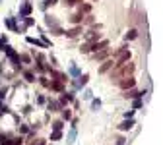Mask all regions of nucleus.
I'll return each mask as SVG.
<instances>
[{"label":"nucleus","mask_w":163,"mask_h":145,"mask_svg":"<svg viewBox=\"0 0 163 145\" xmlns=\"http://www.w3.org/2000/svg\"><path fill=\"white\" fill-rule=\"evenodd\" d=\"M115 68H116V62L113 60V58H109V60H105V62H103V66L99 68V72H101V74H105V72L115 70Z\"/></svg>","instance_id":"423d86ee"},{"label":"nucleus","mask_w":163,"mask_h":145,"mask_svg":"<svg viewBox=\"0 0 163 145\" xmlns=\"http://www.w3.org/2000/svg\"><path fill=\"white\" fill-rule=\"evenodd\" d=\"M80 33H82V25H76V27H72V29H68V31L64 33L68 39H74V37H78Z\"/></svg>","instance_id":"1a4fd4ad"},{"label":"nucleus","mask_w":163,"mask_h":145,"mask_svg":"<svg viewBox=\"0 0 163 145\" xmlns=\"http://www.w3.org/2000/svg\"><path fill=\"white\" fill-rule=\"evenodd\" d=\"M132 116H134V110H128V112H124V118H126V120H128V118H132Z\"/></svg>","instance_id":"473e14b6"},{"label":"nucleus","mask_w":163,"mask_h":145,"mask_svg":"<svg viewBox=\"0 0 163 145\" xmlns=\"http://www.w3.org/2000/svg\"><path fill=\"white\" fill-rule=\"evenodd\" d=\"M2 50L6 52V56H8L10 60L14 62V64H16V68L19 70V68H22V64H19V62H22V60H19V54H18V52H16L14 48L10 47V45H4V48H2Z\"/></svg>","instance_id":"7ed1b4c3"},{"label":"nucleus","mask_w":163,"mask_h":145,"mask_svg":"<svg viewBox=\"0 0 163 145\" xmlns=\"http://www.w3.org/2000/svg\"><path fill=\"white\" fill-rule=\"evenodd\" d=\"M49 89H52V91H58V93H62V89H64V85H62V81H51L49 83Z\"/></svg>","instance_id":"ddd939ff"},{"label":"nucleus","mask_w":163,"mask_h":145,"mask_svg":"<svg viewBox=\"0 0 163 145\" xmlns=\"http://www.w3.org/2000/svg\"><path fill=\"white\" fill-rule=\"evenodd\" d=\"M85 37V43H97L99 39H101V33H95V31H88L84 35Z\"/></svg>","instance_id":"6e6552de"},{"label":"nucleus","mask_w":163,"mask_h":145,"mask_svg":"<svg viewBox=\"0 0 163 145\" xmlns=\"http://www.w3.org/2000/svg\"><path fill=\"white\" fill-rule=\"evenodd\" d=\"M140 107H142V99H136L134 101V108H140Z\"/></svg>","instance_id":"2f4dec72"},{"label":"nucleus","mask_w":163,"mask_h":145,"mask_svg":"<svg viewBox=\"0 0 163 145\" xmlns=\"http://www.w3.org/2000/svg\"><path fill=\"white\" fill-rule=\"evenodd\" d=\"M122 97H126V99H142V97H144V91H134V89H128V91H124Z\"/></svg>","instance_id":"0eeeda50"},{"label":"nucleus","mask_w":163,"mask_h":145,"mask_svg":"<svg viewBox=\"0 0 163 145\" xmlns=\"http://www.w3.org/2000/svg\"><path fill=\"white\" fill-rule=\"evenodd\" d=\"M27 43H31V45H37V47H43V48H47V45L43 41H39V39H33V37H27Z\"/></svg>","instance_id":"f3484780"},{"label":"nucleus","mask_w":163,"mask_h":145,"mask_svg":"<svg viewBox=\"0 0 163 145\" xmlns=\"http://www.w3.org/2000/svg\"><path fill=\"white\" fill-rule=\"evenodd\" d=\"M31 10H33V6H31V2H23L22 6H19V19H23V18H27L29 14H31Z\"/></svg>","instance_id":"39448f33"},{"label":"nucleus","mask_w":163,"mask_h":145,"mask_svg":"<svg viewBox=\"0 0 163 145\" xmlns=\"http://www.w3.org/2000/svg\"><path fill=\"white\" fill-rule=\"evenodd\" d=\"M37 103H41V104L45 103V97H43V95H39V97H37Z\"/></svg>","instance_id":"c9c22d12"},{"label":"nucleus","mask_w":163,"mask_h":145,"mask_svg":"<svg viewBox=\"0 0 163 145\" xmlns=\"http://www.w3.org/2000/svg\"><path fill=\"white\" fill-rule=\"evenodd\" d=\"M66 6H74V4H82V0H62Z\"/></svg>","instance_id":"b1692460"},{"label":"nucleus","mask_w":163,"mask_h":145,"mask_svg":"<svg viewBox=\"0 0 163 145\" xmlns=\"http://www.w3.org/2000/svg\"><path fill=\"white\" fill-rule=\"evenodd\" d=\"M89 10H91L89 4H80V14H89Z\"/></svg>","instance_id":"aec40b11"},{"label":"nucleus","mask_w":163,"mask_h":145,"mask_svg":"<svg viewBox=\"0 0 163 145\" xmlns=\"http://www.w3.org/2000/svg\"><path fill=\"white\" fill-rule=\"evenodd\" d=\"M116 85H118L122 91H128V89H132V87L136 85V80H134V75H130V77H124V80H121Z\"/></svg>","instance_id":"20e7f679"},{"label":"nucleus","mask_w":163,"mask_h":145,"mask_svg":"<svg viewBox=\"0 0 163 145\" xmlns=\"http://www.w3.org/2000/svg\"><path fill=\"white\" fill-rule=\"evenodd\" d=\"M74 137H76V128H72V131L68 136V143H74Z\"/></svg>","instance_id":"a878e982"},{"label":"nucleus","mask_w":163,"mask_h":145,"mask_svg":"<svg viewBox=\"0 0 163 145\" xmlns=\"http://www.w3.org/2000/svg\"><path fill=\"white\" fill-rule=\"evenodd\" d=\"M70 21H72V23H76V25H82V21H84V14H74L72 16V18H70Z\"/></svg>","instance_id":"4468645a"},{"label":"nucleus","mask_w":163,"mask_h":145,"mask_svg":"<svg viewBox=\"0 0 163 145\" xmlns=\"http://www.w3.org/2000/svg\"><path fill=\"white\" fill-rule=\"evenodd\" d=\"M84 23H85V25H91V23H93V16H85Z\"/></svg>","instance_id":"bb28decb"},{"label":"nucleus","mask_w":163,"mask_h":145,"mask_svg":"<svg viewBox=\"0 0 163 145\" xmlns=\"http://www.w3.org/2000/svg\"><path fill=\"white\" fill-rule=\"evenodd\" d=\"M70 74L72 75H80V70L76 68V66H72V68H70Z\"/></svg>","instance_id":"cd10ccee"},{"label":"nucleus","mask_w":163,"mask_h":145,"mask_svg":"<svg viewBox=\"0 0 163 145\" xmlns=\"http://www.w3.org/2000/svg\"><path fill=\"white\" fill-rule=\"evenodd\" d=\"M23 77L27 81H35V75H33V72H23Z\"/></svg>","instance_id":"4be33fe9"},{"label":"nucleus","mask_w":163,"mask_h":145,"mask_svg":"<svg viewBox=\"0 0 163 145\" xmlns=\"http://www.w3.org/2000/svg\"><path fill=\"white\" fill-rule=\"evenodd\" d=\"M136 37H138V31H136V29H130V31L126 33V39H128V41H134Z\"/></svg>","instance_id":"6ab92c4d"},{"label":"nucleus","mask_w":163,"mask_h":145,"mask_svg":"<svg viewBox=\"0 0 163 145\" xmlns=\"http://www.w3.org/2000/svg\"><path fill=\"white\" fill-rule=\"evenodd\" d=\"M45 21H47V25H49V27H58V21H56V19H55V16H47V18H45Z\"/></svg>","instance_id":"2eb2a0df"},{"label":"nucleus","mask_w":163,"mask_h":145,"mask_svg":"<svg viewBox=\"0 0 163 145\" xmlns=\"http://www.w3.org/2000/svg\"><path fill=\"white\" fill-rule=\"evenodd\" d=\"M47 107H49V110H51V112H55V110H64V107L60 104V101H49V103H47Z\"/></svg>","instance_id":"9d476101"},{"label":"nucleus","mask_w":163,"mask_h":145,"mask_svg":"<svg viewBox=\"0 0 163 145\" xmlns=\"http://www.w3.org/2000/svg\"><path fill=\"white\" fill-rule=\"evenodd\" d=\"M62 128H64V122H62V120H56V122H52V130H55V131H60Z\"/></svg>","instance_id":"a211bd4d"},{"label":"nucleus","mask_w":163,"mask_h":145,"mask_svg":"<svg viewBox=\"0 0 163 145\" xmlns=\"http://www.w3.org/2000/svg\"><path fill=\"white\" fill-rule=\"evenodd\" d=\"M136 66L132 64V62H126V64H118L115 68V70L109 74V77H111V81H115V83H118L121 80H124V77H130L132 74H134Z\"/></svg>","instance_id":"f257e3e1"},{"label":"nucleus","mask_w":163,"mask_h":145,"mask_svg":"<svg viewBox=\"0 0 163 145\" xmlns=\"http://www.w3.org/2000/svg\"><path fill=\"white\" fill-rule=\"evenodd\" d=\"M113 60L116 62V66H118V64H126V62H130V50H128V47L118 48V50L113 54Z\"/></svg>","instance_id":"f03ea898"},{"label":"nucleus","mask_w":163,"mask_h":145,"mask_svg":"<svg viewBox=\"0 0 163 145\" xmlns=\"http://www.w3.org/2000/svg\"><path fill=\"white\" fill-rule=\"evenodd\" d=\"M124 143H126L124 137H116V145H124Z\"/></svg>","instance_id":"7c9ffc66"},{"label":"nucleus","mask_w":163,"mask_h":145,"mask_svg":"<svg viewBox=\"0 0 163 145\" xmlns=\"http://www.w3.org/2000/svg\"><path fill=\"white\" fill-rule=\"evenodd\" d=\"M88 80H89V77H88V75H80V81H78V87H84V85L85 83H88Z\"/></svg>","instance_id":"412c9836"},{"label":"nucleus","mask_w":163,"mask_h":145,"mask_svg":"<svg viewBox=\"0 0 163 145\" xmlns=\"http://www.w3.org/2000/svg\"><path fill=\"white\" fill-rule=\"evenodd\" d=\"M58 0H45V6H52V4H56Z\"/></svg>","instance_id":"72a5a7b5"},{"label":"nucleus","mask_w":163,"mask_h":145,"mask_svg":"<svg viewBox=\"0 0 163 145\" xmlns=\"http://www.w3.org/2000/svg\"><path fill=\"white\" fill-rule=\"evenodd\" d=\"M39 81H41V85H45V87H49V83H51L47 77H39Z\"/></svg>","instance_id":"c756f323"},{"label":"nucleus","mask_w":163,"mask_h":145,"mask_svg":"<svg viewBox=\"0 0 163 145\" xmlns=\"http://www.w3.org/2000/svg\"><path fill=\"white\" fill-rule=\"evenodd\" d=\"M49 72H51V75L55 77L56 81H62V83H64V81L68 80V75H66V74H60V72H55V70H51V68H49Z\"/></svg>","instance_id":"9b49d317"},{"label":"nucleus","mask_w":163,"mask_h":145,"mask_svg":"<svg viewBox=\"0 0 163 145\" xmlns=\"http://www.w3.org/2000/svg\"><path fill=\"white\" fill-rule=\"evenodd\" d=\"M62 118H64V120H70V118H72V112H70L68 108H64V110H62Z\"/></svg>","instance_id":"393cba45"},{"label":"nucleus","mask_w":163,"mask_h":145,"mask_svg":"<svg viewBox=\"0 0 163 145\" xmlns=\"http://www.w3.org/2000/svg\"><path fill=\"white\" fill-rule=\"evenodd\" d=\"M60 137H62V134H60V131H52V134H51V139H52V141H58Z\"/></svg>","instance_id":"5701e85b"},{"label":"nucleus","mask_w":163,"mask_h":145,"mask_svg":"<svg viewBox=\"0 0 163 145\" xmlns=\"http://www.w3.org/2000/svg\"><path fill=\"white\" fill-rule=\"evenodd\" d=\"M99 107H101V101H99V99H97V101H93V103H91V108H95V110H97Z\"/></svg>","instance_id":"c85d7f7f"},{"label":"nucleus","mask_w":163,"mask_h":145,"mask_svg":"<svg viewBox=\"0 0 163 145\" xmlns=\"http://www.w3.org/2000/svg\"><path fill=\"white\" fill-rule=\"evenodd\" d=\"M91 97H93L91 91H85V93H84V99H91Z\"/></svg>","instance_id":"f704fd0d"},{"label":"nucleus","mask_w":163,"mask_h":145,"mask_svg":"<svg viewBox=\"0 0 163 145\" xmlns=\"http://www.w3.org/2000/svg\"><path fill=\"white\" fill-rule=\"evenodd\" d=\"M109 56V50L107 48H105V50H101V52H95V54H93V58H95V60H103V58H107Z\"/></svg>","instance_id":"dca6fc26"},{"label":"nucleus","mask_w":163,"mask_h":145,"mask_svg":"<svg viewBox=\"0 0 163 145\" xmlns=\"http://www.w3.org/2000/svg\"><path fill=\"white\" fill-rule=\"evenodd\" d=\"M134 124H136V122L132 120V118H130V120H124L122 124H118V130H122V131H128V130H132V126H134Z\"/></svg>","instance_id":"f8f14e48"}]
</instances>
